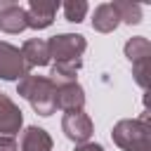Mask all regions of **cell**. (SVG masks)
Listing matches in <instances>:
<instances>
[{
    "label": "cell",
    "mask_w": 151,
    "mask_h": 151,
    "mask_svg": "<svg viewBox=\"0 0 151 151\" xmlns=\"http://www.w3.org/2000/svg\"><path fill=\"white\" fill-rule=\"evenodd\" d=\"M47 47H50V59L54 61H83L87 40L80 33H59L47 40Z\"/></svg>",
    "instance_id": "obj_3"
},
{
    "label": "cell",
    "mask_w": 151,
    "mask_h": 151,
    "mask_svg": "<svg viewBox=\"0 0 151 151\" xmlns=\"http://www.w3.org/2000/svg\"><path fill=\"white\" fill-rule=\"evenodd\" d=\"M21 151H52V137L42 127H26L21 134Z\"/></svg>",
    "instance_id": "obj_12"
},
{
    "label": "cell",
    "mask_w": 151,
    "mask_h": 151,
    "mask_svg": "<svg viewBox=\"0 0 151 151\" xmlns=\"http://www.w3.org/2000/svg\"><path fill=\"white\" fill-rule=\"evenodd\" d=\"M111 137L123 151H151V127L146 118L118 120L111 130Z\"/></svg>",
    "instance_id": "obj_2"
},
{
    "label": "cell",
    "mask_w": 151,
    "mask_h": 151,
    "mask_svg": "<svg viewBox=\"0 0 151 151\" xmlns=\"http://www.w3.org/2000/svg\"><path fill=\"white\" fill-rule=\"evenodd\" d=\"M28 66L21 57V50L0 40V78L2 80H21L24 76H28Z\"/></svg>",
    "instance_id": "obj_5"
},
{
    "label": "cell",
    "mask_w": 151,
    "mask_h": 151,
    "mask_svg": "<svg viewBox=\"0 0 151 151\" xmlns=\"http://www.w3.org/2000/svg\"><path fill=\"white\" fill-rule=\"evenodd\" d=\"M0 151H19L14 137H2V134H0Z\"/></svg>",
    "instance_id": "obj_17"
},
{
    "label": "cell",
    "mask_w": 151,
    "mask_h": 151,
    "mask_svg": "<svg viewBox=\"0 0 151 151\" xmlns=\"http://www.w3.org/2000/svg\"><path fill=\"white\" fill-rule=\"evenodd\" d=\"M24 125V116H21V109L7 97L0 92V132L2 137H12L21 130Z\"/></svg>",
    "instance_id": "obj_8"
},
{
    "label": "cell",
    "mask_w": 151,
    "mask_h": 151,
    "mask_svg": "<svg viewBox=\"0 0 151 151\" xmlns=\"http://www.w3.org/2000/svg\"><path fill=\"white\" fill-rule=\"evenodd\" d=\"M28 28V21H26V9L21 5H12L9 9H5L0 14V31L5 33H21Z\"/></svg>",
    "instance_id": "obj_13"
},
{
    "label": "cell",
    "mask_w": 151,
    "mask_h": 151,
    "mask_svg": "<svg viewBox=\"0 0 151 151\" xmlns=\"http://www.w3.org/2000/svg\"><path fill=\"white\" fill-rule=\"evenodd\" d=\"M12 5H17V2H14V0H0V14H2L5 9H9Z\"/></svg>",
    "instance_id": "obj_19"
},
{
    "label": "cell",
    "mask_w": 151,
    "mask_h": 151,
    "mask_svg": "<svg viewBox=\"0 0 151 151\" xmlns=\"http://www.w3.org/2000/svg\"><path fill=\"white\" fill-rule=\"evenodd\" d=\"M87 2L85 0H68V2H64V17H66V21H71V24H80L83 19H85V14H87Z\"/></svg>",
    "instance_id": "obj_16"
},
{
    "label": "cell",
    "mask_w": 151,
    "mask_h": 151,
    "mask_svg": "<svg viewBox=\"0 0 151 151\" xmlns=\"http://www.w3.org/2000/svg\"><path fill=\"white\" fill-rule=\"evenodd\" d=\"M61 130H64V134H66L71 142L85 144V142H90V137H92V132H94V125H92V120H90L87 113H83V111H71V113H64V118H61Z\"/></svg>",
    "instance_id": "obj_6"
},
{
    "label": "cell",
    "mask_w": 151,
    "mask_h": 151,
    "mask_svg": "<svg viewBox=\"0 0 151 151\" xmlns=\"http://www.w3.org/2000/svg\"><path fill=\"white\" fill-rule=\"evenodd\" d=\"M111 5H113L120 21H125V24H139L142 21V5L127 2V0H113Z\"/></svg>",
    "instance_id": "obj_15"
},
{
    "label": "cell",
    "mask_w": 151,
    "mask_h": 151,
    "mask_svg": "<svg viewBox=\"0 0 151 151\" xmlns=\"http://www.w3.org/2000/svg\"><path fill=\"white\" fill-rule=\"evenodd\" d=\"M17 92L33 106L38 116H52L57 111V85L45 76H24L17 83Z\"/></svg>",
    "instance_id": "obj_1"
},
{
    "label": "cell",
    "mask_w": 151,
    "mask_h": 151,
    "mask_svg": "<svg viewBox=\"0 0 151 151\" xmlns=\"http://www.w3.org/2000/svg\"><path fill=\"white\" fill-rule=\"evenodd\" d=\"M83 61H54L52 64V73L50 80L54 85H64V83H76V73L80 71Z\"/></svg>",
    "instance_id": "obj_14"
},
{
    "label": "cell",
    "mask_w": 151,
    "mask_h": 151,
    "mask_svg": "<svg viewBox=\"0 0 151 151\" xmlns=\"http://www.w3.org/2000/svg\"><path fill=\"white\" fill-rule=\"evenodd\" d=\"M76 151H104L101 144H94V142H85V144H78Z\"/></svg>",
    "instance_id": "obj_18"
},
{
    "label": "cell",
    "mask_w": 151,
    "mask_h": 151,
    "mask_svg": "<svg viewBox=\"0 0 151 151\" xmlns=\"http://www.w3.org/2000/svg\"><path fill=\"white\" fill-rule=\"evenodd\" d=\"M21 57L26 61L28 68H35V66H47L52 59H50V47H47V40L42 38H31L24 42L21 47Z\"/></svg>",
    "instance_id": "obj_10"
},
{
    "label": "cell",
    "mask_w": 151,
    "mask_h": 151,
    "mask_svg": "<svg viewBox=\"0 0 151 151\" xmlns=\"http://www.w3.org/2000/svg\"><path fill=\"white\" fill-rule=\"evenodd\" d=\"M118 24H120V19H118V14H116V9H113L111 2L97 5L94 14H92V28L94 31H99V33H113L118 28Z\"/></svg>",
    "instance_id": "obj_11"
},
{
    "label": "cell",
    "mask_w": 151,
    "mask_h": 151,
    "mask_svg": "<svg viewBox=\"0 0 151 151\" xmlns=\"http://www.w3.org/2000/svg\"><path fill=\"white\" fill-rule=\"evenodd\" d=\"M83 106H85V90L78 83L57 85V109L71 113V111H83Z\"/></svg>",
    "instance_id": "obj_9"
},
{
    "label": "cell",
    "mask_w": 151,
    "mask_h": 151,
    "mask_svg": "<svg viewBox=\"0 0 151 151\" xmlns=\"http://www.w3.org/2000/svg\"><path fill=\"white\" fill-rule=\"evenodd\" d=\"M57 9H59V2H57V0H31V2H28V9H26L28 28L40 31V28L52 26Z\"/></svg>",
    "instance_id": "obj_7"
},
{
    "label": "cell",
    "mask_w": 151,
    "mask_h": 151,
    "mask_svg": "<svg viewBox=\"0 0 151 151\" xmlns=\"http://www.w3.org/2000/svg\"><path fill=\"white\" fill-rule=\"evenodd\" d=\"M125 57L127 61L132 64V71H134V78L142 87L149 85V57H151V42L142 35L137 38H130L125 42Z\"/></svg>",
    "instance_id": "obj_4"
}]
</instances>
